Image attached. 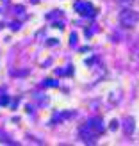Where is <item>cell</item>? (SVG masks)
Here are the masks:
<instances>
[{
  "label": "cell",
  "instance_id": "obj_8",
  "mask_svg": "<svg viewBox=\"0 0 139 146\" xmlns=\"http://www.w3.org/2000/svg\"><path fill=\"white\" fill-rule=\"evenodd\" d=\"M120 2H121V4H132L134 0H120Z\"/></svg>",
  "mask_w": 139,
  "mask_h": 146
},
{
  "label": "cell",
  "instance_id": "obj_6",
  "mask_svg": "<svg viewBox=\"0 0 139 146\" xmlns=\"http://www.w3.org/2000/svg\"><path fill=\"white\" fill-rule=\"evenodd\" d=\"M70 41H71V43H75V41H77V34H71V38H70Z\"/></svg>",
  "mask_w": 139,
  "mask_h": 146
},
{
  "label": "cell",
  "instance_id": "obj_1",
  "mask_svg": "<svg viewBox=\"0 0 139 146\" xmlns=\"http://www.w3.org/2000/svg\"><path fill=\"white\" fill-rule=\"evenodd\" d=\"M139 21V14L132 9H123L120 13V23L123 27H127V29H132L136 23Z\"/></svg>",
  "mask_w": 139,
  "mask_h": 146
},
{
  "label": "cell",
  "instance_id": "obj_3",
  "mask_svg": "<svg viewBox=\"0 0 139 146\" xmlns=\"http://www.w3.org/2000/svg\"><path fill=\"white\" fill-rule=\"evenodd\" d=\"M123 130H125L127 135H132L136 132V119L134 118H127L125 123H123Z\"/></svg>",
  "mask_w": 139,
  "mask_h": 146
},
{
  "label": "cell",
  "instance_id": "obj_7",
  "mask_svg": "<svg viewBox=\"0 0 139 146\" xmlns=\"http://www.w3.org/2000/svg\"><path fill=\"white\" fill-rule=\"evenodd\" d=\"M114 128H118V123H116V121L111 123V130H114Z\"/></svg>",
  "mask_w": 139,
  "mask_h": 146
},
{
  "label": "cell",
  "instance_id": "obj_5",
  "mask_svg": "<svg viewBox=\"0 0 139 146\" xmlns=\"http://www.w3.org/2000/svg\"><path fill=\"white\" fill-rule=\"evenodd\" d=\"M47 86H57L55 80H47Z\"/></svg>",
  "mask_w": 139,
  "mask_h": 146
},
{
  "label": "cell",
  "instance_id": "obj_2",
  "mask_svg": "<svg viewBox=\"0 0 139 146\" xmlns=\"http://www.w3.org/2000/svg\"><path fill=\"white\" fill-rule=\"evenodd\" d=\"M75 9H77L78 13L86 14V16H89V18H93V16H94V11H93V7H91V4H89V2H84V5H82V2H77Z\"/></svg>",
  "mask_w": 139,
  "mask_h": 146
},
{
  "label": "cell",
  "instance_id": "obj_4",
  "mask_svg": "<svg viewBox=\"0 0 139 146\" xmlns=\"http://www.w3.org/2000/svg\"><path fill=\"white\" fill-rule=\"evenodd\" d=\"M7 102H9V98H7V96H2V100H0V105H7Z\"/></svg>",
  "mask_w": 139,
  "mask_h": 146
}]
</instances>
